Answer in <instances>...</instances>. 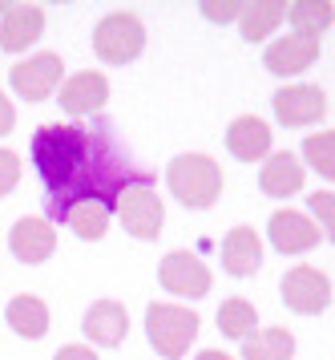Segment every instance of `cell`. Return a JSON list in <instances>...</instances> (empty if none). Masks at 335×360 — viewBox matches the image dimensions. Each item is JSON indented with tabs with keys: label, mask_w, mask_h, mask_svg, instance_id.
<instances>
[{
	"label": "cell",
	"mask_w": 335,
	"mask_h": 360,
	"mask_svg": "<svg viewBox=\"0 0 335 360\" xmlns=\"http://www.w3.org/2000/svg\"><path fill=\"white\" fill-rule=\"evenodd\" d=\"M32 162L41 170V179L48 182V191L57 195V211L65 202L77 198H97L110 191H126L121 182V158L93 142V134L81 126H41L32 138Z\"/></svg>",
	"instance_id": "obj_1"
},
{
	"label": "cell",
	"mask_w": 335,
	"mask_h": 360,
	"mask_svg": "<svg viewBox=\"0 0 335 360\" xmlns=\"http://www.w3.org/2000/svg\"><path fill=\"white\" fill-rule=\"evenodd\" d=\"M166 182H170V191L178 195L182 207L206 211L223 195V166L210 154H178L170 170H166Z\"/></svg>",
	"instance_id": "obj_2"
},
{
	"label": "cell",
	"mask_w": 335,
	"mask_h": 360,
	"mask_svg": "<svg viewBox=\"0 0 335 360\" xmlns=\"http://www.w3.org/2000/svg\"><path fill=\"white\" fill-rule=\"evenodd\" d=\"M198 324L202 320L182 304H150L145 311V336L166 360H182L190 352V344L198 340Z\"/></svg>",
	"instance_id": "obj_3"
},
{
	"label": "cell",
	"mask_w": 335,
	"mask_h": 360,
	"mask_svg": "<svg viewBox=\"0 0 335 360\" xmlns=\"http://www.w3.org/2000/svg\"><path fill=\"white\" fill-rule=\"evenodd\" d=\"M145 49V29L133 13H110L93 29V53L105 65H129Z\"/></svg>",
	"instance_id": "obj_4"
},
{
	"label": "cell",
	"mask_w": 335,
	"mask_h": 360,
	"mask_svg": "<svg viewBox=\"0 0 335 360\" xmlns=\"http://www.w3.org/2000/svg\"><path fill=\"white\" fill-rule=\"evenodd\" d=\"M117 214H121V227L133 235V239H158L162 235V223H166V207H162V198L138 182V186H126L121 195H117Z\"/></svg>",
	"instance_id": "obj_5"
},
{
	"label": "cell",
	"mask_w": 335,
	"mask_h": 360,
	"mask_svg": "<svg viewBox=\"0 0 335 360\" xmlns=\"http://www.w3.org/2000/svg\"><path fill=\"white\" fill-rule=\"evenodd\" d=\"M279 292H283V304H287L295 316H320V311L331 308V279L315 271V267H291L283 283H279Z\"/></svg>",
	"instance_id": "obj_6"
},
{
	"label": "cell",
	"mask_w": 335,
	"mask_h": 360,
	"mask_svg": "<svg viewBox=\"0 0 335 360\" xmlns=\"http://www.w3.org/2000/svg\"><path fill=\"white\" fill-rule=\"evenodd\" d=\"M158 283L182 300H202L210 292V267L194 251H170L158 263Z\"/></svg>",
	"instance_id": "obj_7"
},
{
	"label": "cell",
	"mask_w": 335,
	"mask_h": 360,
	"mask_svg": "<svg viewBox=\"0 0 335 360\" xmlns=\"http://www.w3.org/2000/svg\"><path fill=\"white\" fill-rule=\"evenodd\" d=\"M61 73H65V61L57 57V53H37V57H29V61L13 65L8 85L16 89V98L45 101V98H53V89L61 85Z\"/></svg>",
	"instance_id": "obj_8"
},
{
	"label": "cell",
	"mask_w": 335,
	"mask_h": 360,
	"mask_svg": "<svg viewBox=\"0 0 335 360\" xmlns=\"http://www.w3.org/2000/svg\"><path fill=\"white\" fill-rule=\"evenodd\" d=\"M275 105V117L291 126V130H299V126H315L327 117V94H323L320 85H287V89H279L271 98Z\"/></svg>",
	"instance_id": "obj_9"
},
{
	"label": "cell",
	"mask_w": 335,
	"mask_h": 360,
	"mask_svg": "<svg viewBox=\"0 0 335 360\" xmlns=\"http://www.w3.org/2000/svg\"><path fill=\"white\" fill-rule=\"evenodd\" d=\"M267 235H271V247L279 255H303L320 243L323 231L299 211H275L271 223H267Z\"/></svg>",
	"instance_id": "obj_10"
},
{
	"label": "cell",
	"mask_w": 335,
	"mask_h": 360,
	"mask_svg": "<svg viewBox=\"0 0 335 360\" xmlns=\"http://www.w3.org/2000/svg\"><path fill=\"white\" fill-rule=\"evenodd\" d=\"M45 33V8L37 4H8L0 13V49L4 53H25L32 41Z\"/></svg>",
	"instance_id": "obj_11"
},
{
	"label": "cell",
	"mask_w": 335,
	"mask_h": 360,
	"mask_svg": "<svg viewBox=\"0 0 335 360\" xmlns=\"http://www.w3.org/2000/svg\"><path fill=\"white\" fill-rule=\"evenodd\" d=\"M320 61V41H311V37H299V33H287L279 37L271 49L263 53V65L271 69L275 77H295V73H303Z\"/></svg>",
	"instance_id": "obj_12"
},
{
	"label": "cell",
	"mask_w": 335,
	"mask_h": 360,
	"mask_svg": "<svg viewBox=\"0 0 335 360\" xmlns=\"http://www.w3.org/2000/svg\"><path fill=\"white\" fill-rule=\"evenodd\" d=\"M61 110L73 117H85V114H97V110H105V101H110V82H105V73H93V69H85V73H73L69 82L61 85Z\"/></svg>",
	"instance_id": "obj_13"
},
{
	"label": "cell",
	"mask_w": 335,
	"mask_h": 360,
	"mask_svg": "<svg viewBox=\"0 0 335 360\" xmlns=\"http://www.w3.org/2000/svg\"><path fill=\"white\" fill-rule=\"evenodd\" d=\"M226 150L239 158V162H263L271 154V126L255 114H242L230 122L226 130Z\"/></svg>",
	"instance_id": "obj_14"
},
{
	"label": "cell",
	"mask_w": 335,
	"mask_h": 360,
	"mask_svg": "<svg viewBox=\"0 0 335 360\" xmlns=\"http://www.w3.org/2000/svg\"><path fill=\"white\" fill-rule=\"evenodd\" d=\"M8 247H13V255L20 263H45L53 255V247H57V231L48 219H16L13 235H8Z\"/></svg>",
	"instance_id": "obj_15"
},
{
	"label": "cell",
	"mask_w": 335,
	"mask_h": 360,
	"mask_svg": "<svg viewBox=\"0 0 335 360\" xmlns=\"http://www.w3.org/2000/svg\"><path fill=\"white\" fill-rule=\"evenodd\" d=\"M81 328H85V336H89L93 344H101V348H113V344L126 340V332H129V311L121 308L117 300H97V304H89V311H85Z\"/></svg>",
	"instance_id": "obj_16"
},
{
	"label": "cell",
	"mask_w": 335,
	"mask_h": 360,
	"mask_svg": "<svg viewBox=\"0 0 335 360\" xmlns=\"http://www.w3.org/2000/svg\"><path fill=\"white\" fill-rule=\"evenodd\" d=\"M223 267L230 276H255L263 267V239H258L255 227H230L223 239Z\"/></svg>",
	"instance_id": "obj_17"
},
{
	"label": "cell",
	"mask_w": 335,
	"mask_h": 360,
	"mask_svg": "<svg viewBox=\"0 0 335 360\" xmlns=\"http://www.w3.org/2000/svg\"><path fill=\"white\" fill-rule=\"evenodd\" d=\"M258 186L263 195L271 198H291L303 191V162L291 154V150H279L263 162V174H258Z\"/></svg>",
	"instance_id": "obj_18"
},
{
	"label": "cell",
	"mask_w": 335,
	"mask_h": 360,
	"mask_svg": "<svg viewBox=\"0 0 335 360\" xmlns=\"http://www.w3.org/2000/svg\"><path fill=\"white\" fill-rule=\"evenodd\" d=\"M61 219L73 227L77 239L93 243L110 231V202H97V198H77V202H65L61 207Z\"/></svg>",
	"instance_id": "obj_19"
},
{
	"label": "cell",
	"mask_w": 335,
	"mask_h": 360,
	"mask_svg": "<svg viewBox=\"0 0 335 360\" xmlns=\"http://www.w3.org/2000/svg\"><path fill=\"white\" fill-rule=\"evenodd\" d=\"M4 320L25 340H41L48 332V308H45V300H37V295H16V300H8Z\"/></svg>",
	"instance_id": "obj_20"
},
{
	"label": "cell",
	"mask_w": 335,
	"mask_h": 360,
	"mask_svg": "<svg viewBox=\"0 0 335 360\" xmlns=\"http://www.w3.org/2000/svg\"><path fill=\"white\" fill-rule=\"evenodd\" d=\"M287 13V4H279V0H251V4H242L239 13V29L247 41H263L267 33L279 29V20Z\"/></svg>",
	"instance_id": "obj_21"
},
{
	"label": "cell",
	"mask_w": 335,
	"mask_h": 360,
	"mask_svg": "<svg viewBox=\"0 0 335 360\" xmlns=\"http://www.w3.org/2000/svg\"><path fill=\"white\" fill-rule=\"evenodd\" d=\"M242 356L247 360H291L295 356V336L287 328H263V332L242 340Z\"/></svg>",
	"instance_id": "obj_22"
},
{
	"label": "cell",
	"mask_w": 335,
	"mask_h": 360,
	"mask_svg": "<svg viewBox=\"0 0 335 360\" xmlns=\"http://www.w3.org/2000/svg\"><path fill=\"white\" fill-rule=\"evenodd\" d=\"M283 17L295 25V33H299V37H311V41H320V33H327V29H331L335 8L327 4V0H299V4H291Z\"/></svg>",
	"instance_id": "obj_23"
},
{
	"label": "cell",
	"mask_w": 335,
	"mask_h": 360,
	"mask_svg": "<svg viewBox=\"0 0 335 360\" xmlns=\"http://www.w3.org/2000/svg\"><path fill=\"white\" fill-rule=\"evenodd\" d=\"M255 324H258L255 304H247V300H223V308H218V332L223 336L247 340V336H255Z\"/></svg>",
	"instance_id": "obj_24"
},
{
	"label": "cell",
	"mask_w": 335,
	"mask_h": 360,
	"mask_svg": "<svg viewBox=\"0 0 335 360\" xmlns=\"http://www.w3.org/2000/svg\"><path fill=\"white\" fill-rule=\"evenodd\" d=\"M303 158L311 162V170H320L323 179H335V134L320 130L303 142Z\"/></svg>",
	"instance_id": "obj_25"
},
{
	"label": "cell",
	"mask_w": 335,
	"mask_h": 360,
	"mask_svg": "<svg viewBox=\"0 0 335 360\" xmlns=\"http://www.w3.org/2000/svg\"><path fill=\"white\" fill-rule=\"evenodd\" d=\"M20 182V158L13 150H0V198L13 195V186Z\"/></svg>",
	"instance_id": "obj_26"
},
{
	"label": "cell",
	"mask_w": 335,
	"mask_h": 360,
	"mask_svg": "<svg viewBox=\"0 0 335 360\" xmlns=\"http://www.w3.org/2000/svg\"><path fill=\"white\" fill-rule=\"evenodd\" d=\"M239 13H242V4L239 0H223V4H218V0H206V4H202V17L206 20H239Z\"/></svg>",
	"instance_id": "obj_27"
},
{
	"label": "cell",
	"mask_w": 335,
	"mask_h": 360,
	"mask_svg": "<svg viewBox=\"0 0 335 360\" xmlns=\"http://www.w3.org/2000/svg\"><path fill=\"white\" fill-rule=\"evenodd\" d=\"M311 211L320 214L323 235H331V191H315V195H311Z\"/></svg>",
	"instance_id": "obj_28"
},
{
	"label": "cell",
	"mask_w": 335,
	"mask_h": 360,
	"mask_svg": "<svg viewBox=\"0 0 335 360\" xmlns=\"http://www.w3.org/2000/svg\"><path fill=\"white\" fill-rule=\"evenodd\" d=\"M53 360H101V356H97L93 348H85V344H65V348H57Z\"/></svg>",
	"instance_id": "obj_29"
},
{
	"label": "cell",
	"mask_w": 335,
	"mask_h": 360,
	"mask_svg": "<svg viewBox=\"0 0 335 360\" xmlns=\"http://www.w3.org/2000/svg\"><path fill=\"white\" fill-rule=\"evenodd\" d=\"M13 126H16V110H13V101L0 94V138H4V134H13Z\"/></svg>",
	"instance_id": "obj_30"
},
{
	"label": "cell",
	"mask_w": 335,
	"mask_h": 360,
	"mask_svg": "<svg viewBox=\"0 0 335 360\" xmlns=\"http://www.w3.org/2000/svg\"><path fill=\"white\" fill-rule=\"evenodd\" d=\"M198 360H230L226 352H218V348H206V352H198Z\"/></svg>",
	"instance_id": "obj_31"
}]
</instances>
